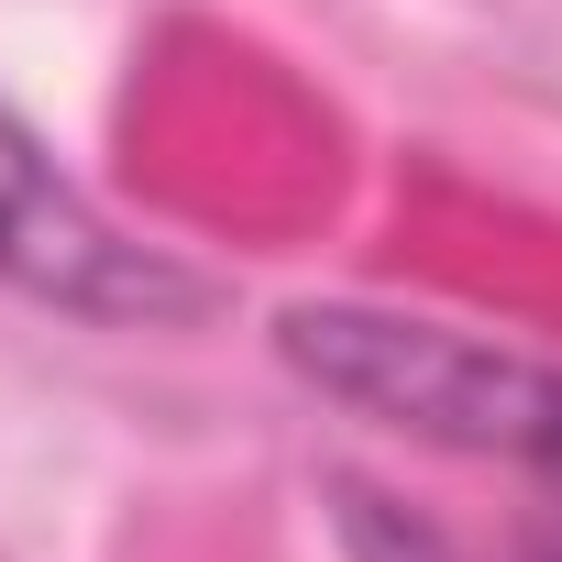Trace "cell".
Masks as SVG:
<instances>
[{"label": "cell", "mask_w": 562, "mask_h": 562, "mask_svg": "<svg viewBox=\"0 0 562 562\" xmlns=\"http://www.w3.org/2000/svg\"><path fill=\"white\" fill-rule=\"evenodd\" d=\"M529 562H562V551H529Z\"/></svg>", "instance_id": "3957f363"}, {"label": "cell", "mask_w": 562, "mask_h": 562, "mask_svg": "<svg viewBox=\"0 0 562 562\" xmlns=\"http://www.w3.org/2000/svg\"><path fill=\"white\" fill-rule=\"evenodd\" d=\"M288 375L397 441L430 452H474V463H518L562 496V364L419 321V310H375V299H299L276 321Z\"/></svg>", "instance_id": "6da1fadb"}, {"label": "cell", "mask_w": 562, "mask_h": 562, "mask_svg": "<svg viewBox=\"0 0 562 562\" xmlns=\"http://www.w3.org/2000/svg\"><path fill=\"white\" fill-rule=\"evenodd\" d=\"M0 288L45 299L67 321H100V331H177L210 310V276L100 221L12 111H0Z\"/></svg>", "instance_id": "7a4b0ae2"}]
</instances>
